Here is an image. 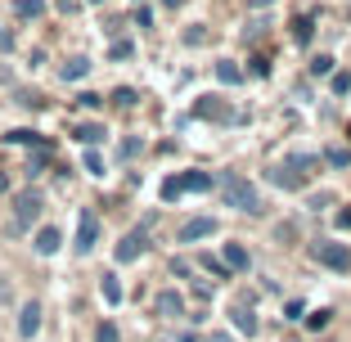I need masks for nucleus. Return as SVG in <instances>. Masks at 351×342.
Here are the masks:
<instances>
[{
	"label": "nucleus",
	"mask_w": 351,
	"mask_h": 342,
	"mask_svg": "<svg viewBox=\"0 0 351 342\" xmlns=\"http://www.w3.org/2000/svg\"><path fill=\"white\" fill-rule=\"evenodd\" d=\"M217 189H221V203H226V208H234V212H261L257 189L239 176V171H221V176H217Z\"/></svg>",
	"instance_id": "obj_1"
},
{
	"label": "nucleus",
	"mask_w": 351,
	"mask_h": 342,
	"mask_svg": "<svg viewBox=\"0 0 351 342\" xmlns=\"http://www.w3.org/2000/svg\"><path fill=\"white\" fill-rule=\"evenodd\" d=\"M212 185H217V180H212V171H180V176H171L162 185V198L171 203V198H180V194H207Z\"/></svg>",
	"instance_id": "obj_2"
},
{
	"label": "nucleus",
	"mask_w": 351,
	"mask_h": 342,
	"mask_svg": "<svg viewBox=\"0 0 351 342\" xmlns=\"http://www.w3.org/2000/svg\"><path fill=\"white\" fill-rule=\"evenodd\" d=\"M311 257L320 261V266H329V270H351V248L347 243H333V239L311 243Z\"/></svg>",
	"instance_id": "obj_3"
},
{
	"label": "nucleus",
	"mask_w": 351,
	"mask_h": 342,
	"mask_svg": "<svg viewBox=\"0 0 351 342\" xmlns=\"http://www.w3.org/2000/svg\"><path fill=\"white\" fill-rule=\"evenodd\" d=\"M36 217H41V194H36V189H23V194L14 198V225L27 230Z\"/></svg>",
	"instance_id": "obj_4"
},
{
	"label": "nucleus",
	"mask_w": 351,
	"mask_h": 342,
	"mask_svg": "<svg viewBox=\"0 0 351 342\" xmlns=\"http://www.w3.org/2000/svg\"><path fill=\"white\" fill-rule=\"evenodd\" d=\"M95 243H99V217H95V212H82V221H77V243H73V248L86 257Z\"/></svg>",
	"instance_id": "obj_5"
},
{
	"label": "nucleus",
	"mask_w": 351,
	"mask_h": 342,
	"mask_svg": "<svg viewBox=\"0 0 351 342\" xmlns=\"http://www.w3.org/2000/svg\"><path fill=\"white\" fill-rule=\"evenodd\" d=\"M207 234H217V221L212 217H189L176 239H180V243H198V239H207Z\"/></svg>",
	"instance_id": "obj_6"
},
{
	"label": "nucleus",
	"mask_w": 351,
	"mask_h": 342,
	"mask_svg": "<svg viewBox=\"0 0 351 342\" xmlns=\"http://www.w3.org/2000/svg\"><path fill=\"white\" fill-rule=\"evenodd\" d=\"M145 248H149V234H145V230H126L122 243H117V261H135Z\"/></svg>",
	"instance_id": "obj_7"
},
{
	"label": "nucleus",
	"mask_w": 351,
	"mask_h": 342,
	"mask_svg": "<svg viewBox=\"0 0 351 342\" xmlns=\"http://www.w3.org/2000/svg\"><path fill=\"white\" fill-rule=\"evenodd\" d=\"M158 315H167V320H180V315H185V297H180V293H158Z\"/></svg>",
	"instance_id": "obj_8"
},
{
	"label": "nucleus",
	"mask_w": 351,
	"mask_h": 342,
	"mask_svg": "<svg viewBox=\"0 0 351 342\" xmlns=\"http://www.w3.org/2000/svg\"><path fill=\"white\" fill-rule=\"evenodd\" d=\"M36 329H41V306H36V302H27V306L19 311V333H23V338H32Z\"/></svg>",
	"instance_id": "obj_9"
},
{
	"label": "nucleus",
	"mask_w": 351,
	"mask_h": 342,
	"mask_svg": "<svg viewBox=\"0 0 351 342\" xmlns=\"http://www.w3.org/2000/svg\"><path fill=\"white\" fill-rule=\"evenodd\" d=\"M59 243H63V234L54 225L36 230V252H41V257H54V252H59Z\"/></svg>",
	"instance_id": "obj_10"
},
{
	"label": "nucleus",
	"mask_w": 351,
	"mask_h": 342,
	"mask_svg": "<svg viewBox=\"0 0 351 342\" xmlns=\"http://www.w3.org/2000/svg\"><path fill=\"white\" fill-rule=\"evenodd\" d=\"M230 320H234V329H243L252 338V333H257V315H252V306H243V302H239L234 311H230Z\"/></svg>",
	"instance_id": "obj_11"
},
{
	"label": "nucleus",
	"mask_w": 351,
	"mask_h": 342,
	"mask_svg": "<svg viewBox=\"0 0 351 342\" xmlns=\"http://www.w3.org/2000/svg\"><path fill=\"white\" fill-rule=\"evenodd\" d=\"M73 135L82 140V145H99V140H104V126H99V122H77Z\"/></svg>",
	"instance_id": "obj_12"
},
{
	"label": "nucleus",
	"mask_w": 351,
	"mask_h": 342,
	"mask_svg": "<svg viewBox=\"0 0 351 342\" xmlns=\"http://www.w3.org/2000/svg\"><path fill=\"white\" fill-rule=\"evenodd\" d=\"M194 113H198V117H217V122H230V117H234L226 104H221V99H203V104H198Z\"/></svg>",
	"instance_id": "obj_13"
},
{
	"label": "nucleus",
	"mask_w": 351,
	"mask_h": 342,
	"mask_svg": "<svg viewBox=\"0 0 351 342\" xmlns=\"http://www.w3.org/2000/svg\"><path fill=\"white\" fill-rule=\"evenodd\" d=\"M270 180H275V185H284V189H298V185H302V171H293V167L279 162L275 171H270Z\"/></svg>",
	"instance_id": "obj_14"
},
{
	"label": "nucleus",
	"mask_w": 351,
	"mask_h": 342,
	"mask_svg": "<svg viewBox=\"0 0 351 342\" xmlns=\"http://www.w3.org/2000/svg\"><path fill=\"white\" fill-rule=\"evenodd\" d=\"M86 73H90V59H73V63H63V68H59L63 82H82Z\"/></svg>",
	"instance_id": "obj_15"
},
{
	"label": "nucleus",
	"mask_w": 351,
	"mask_h": 342,
	"mask_svg": "<svg viewBox=\"0 0 351 342\" xmlns=\"http://www.w3.org/2000/svg\"><path fill=\"white\" fill-rule=\"evenodd\" d=\"M226 266L230 270H248V252H243V243H226Z\"/></svg>",
	"instance_id": "obj_16"
},
{
	"label": "nucleus",
	"mask_w": 351,
	"mask_h": 342,
	"mask_svg": "<svg viewBox=\"0 0 351 342\" xmlns=\"http://www.w3.org/2000/svg\"><path fill=\"white\" fill-rule=\"evenodd\" d=\"M14 14H19V19H41L45 0H14Z\"/></svg>",
	"instance_id": "obj_17"
},
{
	"label": "nucleus",
	"mask_w": 351,
	"mask_h": 342,
	"mask_svg": "<svg viewBox=\"0 0 351 342\" xmlns=\"http://www.w3.org/2000/svg\"><path fill=\"white\" fill-rule=\"evenodd\" d=\"M217 77H221L226 86H239V82H243V73H239L234 59H221V63H217Z\"/></svg>",
	"instance_id": "obj_18"
},
{
	"label": "nucleus",
	"mask_w": 351,
	"mask_h": 342,
	"mask_svg": "<svg viewBox=\"0 0 351 342\" xmlns=\"http://www.w3.org/2000/svg\"><path fill=\"white\" fill-rule=\"evenodd\" d=\"M10 145H36V149H45V140H41V131H10L5 135Z\"/></svg>",
	"instance_id": "obj_19"
},
{
	"label": "nucleus",
	"mask_w": 351,
	"mask_h": 342,
	"mask_svg": "<svg viewBox=\"0 0 351 342\" xmlns=\"http://www.w3.org/2000/svg\"><path fill=\"white\" fill-rule=\"evenodd\" d=\"M315 162H320V158H311V154H293V158H284V167H293V171H302V176H306Z\"/></svg>",
	"instance_id": "obj_20"
},
{
	"label": "nucleus",
	"mask_w": 351,
	"mask_h": 342,
	"mask_svg": "<svg viewBox=\"0 0 351 342\" xmlns=\"http://www.w3.org/2000/svg\"><path fill=\"white\" fill-rule=\"evenodd\" d=\"M104 302H122V284H117V275H104Z\"/></svg>",
	"instance_id": "obj_21"
},
{
	"label": "nucleus",
	"mask_w": 351,
	"mask_h": 342,
	"mask_svg": "<svg viewBox=\"0 0 351 342\" xmlns=\"http://www.w3.org/2000/svg\"><path fill=\"white\" fill-rule=\"evenodd\" d=\"M311 73H315V77H329L333 73V59H329V54H315V59H311Z\"/></svg>",
	"instance_id": "obj_22"
},
{
	"label": "nucleus",
	"mask_w": 351,
	"mask_h": 342,
	"mask_svg": "<svg viewBox=\"0 0 351 342\" xmlns=\"http://www.w3.org/2000/svg\"><path fill=\"white\" fill-rule=\"evenodd\" d=\"M293 41H302V45L311 41V19H298V23H293Z\"/></svg>",
	"instance_id": "obj_23"
},
{
	"label": "nucleus",
	"mask_w": 351,
	"mask_h": 342,
	"mask_svg": "<svg viewBox=\"0 0 351 342\" xmlns=\"http://www.w3.org/2000/svg\"><path fill=\"white\" fill-rule=\"evenodd\" d=\"M95 342H117V324H99V329H95Z\"/></svg>",
	"instance_id": "obj_24"
},
{
	"label": "nucleus",
	"mask_w": 351,
	"mask_h": 342,
	"mask_svg": "<svg viewBox=\"0 0 351 342\" xmlns=\"http://www.w3.org/2000/svg\"><path fill=\"white\" fill-rule=\"evenodd\" d=\"M333 95H351V77L347 73H333Z\"/></svg>",
	"instance_id": "obj_25"
},
{
	"label": "nucleus",
	"mask_w": 351,
	"mask_h": 342,
	"mask_svg": "<svg viewBox=\"0 0 351 342\" xmlns=\"http://www.w3.org/2000/svg\"><path fill=\"white\" fill-rule=\"evenodd\" d=\"M324 158H329L333 167H351V154H347V149H329V154H324Z\"/></svg>",
	"instance_id": "obj_26"
},
{
	"label": "nucleus",
	"mask_w": 351,
	"mask_h": 342,
	"mask_svg": "<svg viewBox=\"0 0 351 342\" xmlns=\"http://www.w3.org/2000/svg\"><path fill=\"white\" fill-rule=\"evenodd\" d=\"M86 171H95V176H104V158L95 154V149H90V154H86Z\"/></svg>",
	"instance_id": "obj_27"
},
{
	"label": "nucleus",
	"mask_w": 351,
	"mask_h": 342,
	"mask_svg": "<svg viewBox=\"0 0 351 342\" xmlns=\"http://www.w3.org/2000/svg\"><path fill=\"white\" fill-rule=\"evenodd\" d=\"M113 99H117L122 108H131V104H135V90H131V86H122V90H113Z\"/></svg>",
	"instance_id": "obj_28"
},
{
	"label": "nucleus",
	"mask_w": 351,
	"mask_h": 342,
	"mask_svg": "<svg viewBox=\"0 0 351 342\" xmlns=\"http://www.w3.org/2000/svg\"><path fill=\"white\" fill-rule=\"evenodd\" d=\"M329 315H333V311H311L306 324H311V329H324V324H329Z\"/></svg>",
	"instance_id": "obj_29"
},
{
	"label": "nucleus",
	"mask_w": 351,
	"mask_h": 342,
	"mask_svg": "<svg viewBox=\"0 0 351 342\" xmlns=\"http://www.w3.org/2000/svg\"><path fill=\"white\" fill-rule=\"evenodd\" d=\"M108 59H131V41H117L113 50H108Z\"/></svg>",
	"instance_id": "obj_30"
},
{
	"label": "nucleus",
	"mask_w": 351,
	"mask_h": 342,
	"mask_svg": "<svg viewBox=\"0 0 351 342\" xmlns=\"http://www.w3.org/2000/svg\"><path fill=\"white\" fill-rule=\"evenodd\" d=\"M185 41H189V45H203V41H207V32H203V27H198V23H194V27L185 32Z\"/></svg>",
	"instance_id": "obj_31"
},
{
	"label": "nucleus",
	"mask_w": 351,
	"mask_h": 342,
	"mask_svg": "<svg viewBox=\"0 0 351 342\" xmlns=\"http://www.w3.org/2000/svg\"><path fill=\"white\" fill-rule=\"evenodd\" d=\"M0 50H14V36H10L5 27H0Z\"/></svg>",
	"instance_id": "obj_32"
},
{
	"label": "nucleus",
	"mask_w": 351,
	"mask_h": 342,
	"mask_svg": "<svg viewBox=\"0 0 351 342\" xmlns=\"http://www.w3.org/2000/svg\"><path fill=\"white\" fill-rule=\"evenodd\" d=\"M338 225H342V230H351V208H342V212H338Z\"/></svg>",
	"instance_id": "obj_33"
},
{
	"label": "nucleus",
	"mask_w": 351,
	"mask_h": 342,
	"mask_svg": "<svg viewBox=\"0 0 351 342\" xmlns=\"http://www.w3.org/2000/svg\"><path fill=\"white\" fill-rule=\"evenodd\" d=\"M0 194H10V176L5 171H0Z\"/></svg>",
	"instance_id": "obj_34"
},
{
	"label": "nucleus",
	"mask_w": 351,
	"mask_h": 342,
	"mask_svg": "<svg viewBox=\"0 0 351 342\" xmlns=\"http://www.w3.org/2000/svg\"><path fill=\"white\" fill-rule=\"evenodd\" d=\"M252 10H266V5H275V0H248Z\"/></svg>",
	"instance_id": "obj_35"
},
{
	"label": "nucleus",
	"mask_w": 351,
	"mask_h": 342,
	"mask_svg": "<svg viewBox=\"0 0 351 342\" xmlns=\"http://www.w3.org/2000/svg\"><path fill=\"white\" fill-rule=\"evenodd\" d=\"M207 342H230V338H226V333H212V338H207Z\"/></svg>",
	"instance_id": "obj_36"
},
{
	"label": "nucleus",
	"mask_w": 351,
	"mask_h": 342,
	"mask_svg": "<svg viewBox=\"0 0 351 342\" xmlns=\"http://www.w3.org/2000/svg\"><path fill=\"white\" fill-rule=\"evenodd\" d=\"M162 5H167V10H176V5H180V0H162Z\"/></svg>",
	"instance_id": "obj_37"
},
{
	"label": "nucleus",
	"mask_w": 351,
	"mask_h": 342,
	"mask_svg": "<svg viewBox=\"0 0 351 342\" xmlns=\"http://www.w3.org/2000/svg\"><path fill=\"white\" fill-rule=\"evenodd\" d=\"M90 5H99V0H90Z\"/></svg>",
	"instance_id": "obj_38"
},
{
	"label": "nucleus",
	"mask_w": 351,
	"mask_h": 342,
	"mask_svg": "<svg viewBox=\"0 0 351 342\" xmlns=\"http://www.w3.org/2000/svg\"><path fill=\"white\" fill-rule=\"evenodd\" d=\"M347 135H351V126H347Z\"/></svg>",
	"instance_id": "obj_39"
},
{
	"label": "nucleus",
	"mask_w": 351,
	"mask_h": 342,
	"mask_svg": "<svg viewBox=\"0 0 351 342\" xmlns=\"http://www.w3.org/2000/svg\"><path fill=\"white\" fill-rule=\"evenodd\" d=\"M135 5H140V0H135Z\"/></svg>",
	"instance_id": "obj_40"
}]
</instances>
